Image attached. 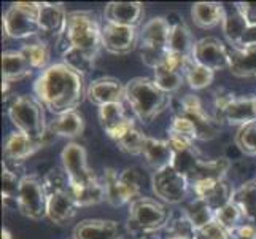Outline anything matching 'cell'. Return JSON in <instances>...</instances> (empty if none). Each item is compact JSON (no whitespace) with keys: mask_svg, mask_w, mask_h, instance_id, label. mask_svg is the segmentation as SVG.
<instances>
[{"mask_svg":"<svg viewBox=\"0 0 256 239\" xmlns=\"http://www.w3.org/2000/svg\"><path fill=\"white\" fill-rule=\"evenodd\" d=\"M74 239H124V236L114 220L86 218L74 228Z\"/></svg>","mask_w":256,"mask_h":239,"instance_id":"21","label":"cell"},{"mask_svg":"<svg viewBox=\"0 0 256 239\" xmlns=\"http://www.w3.org/2000/svg\"><path fill=\"white\" fill-rule=\"evenodd\" d=\"M86 99L97 107L114 102H126V85H122L118 78L100 77L88 85Z\"/></svg>","mask_w":256,"mask_h":239,"instance_id":"19","label":"cell"},{"mask_svg":"<svg viewBox=\"0 0 256 239\" xmlns=\"http://www.w3.org/2000/svg\"><path fill=\"white\" fill-rule=\"evenodd\" d=\"M46 136L35 139V137H30L28 134H24V132H20V131L10 132L8 137L5 139V142H4L5 159L8 163L16 164V166L21 164L22 161H26L28 158L35 155L38 150H42L48 144Z\"/></svg>","mask_w":256,"mask_h":239,"instance_id":"17","label":"cell"},{"mask_svg":"<svg viewBox=\"0 0 256 239\" xmlns=\"http://www.w3.org/2000/svg\"><path fill=\"white\" fill-rule=\"evenodd\" d=\"M144 180L145 175L138 167H126L121 172L108 167L104 172L105 201L113 207L130 204L138 198Z\"/></svg>","mask_w":256,"mask_h":239,"instance_id":"8","label":"cell"},{"mask_svg":"<svg viewBox=\"0 0 256 239\" xmlns=\"http://www.w3.org/2000/svg\"><path fill=\"white\" fill-rule=\"evenodd\" d=\"M97 115H99V123L105 134L113 139L114 142H118L122 136H126L136 126L134 118L128 113L124 102L102 105V107H99Z\"/></svg>","mask_w":256,"mask_h":239,"instance_id":"14","label":"cell"},{"mask_svg":"<svg viewBox=\"0 0 256 239\" xmlns=\"http://www.w3.org/2000/svg\"><path fill=\"white\" fill-rule=\"evenodd\" d=\"M154 83L161 88V90L167 94L178 93L180 88L184 83V75L182 72H175V70H169L166 67H158L154 69Z\"/></svg>","mask_w":256,"mask_h":239,"instance_id":"37","label":"cell"},{"mask_svg":"<svg viewBox=\"0 0 256 239\" xmlns=\"http://www.w3.org/2000/svg\"><path fill=\"white\" fill-rule=\"evenodd\" d=\"M43 104L37 97L29 94L14 96L8 102V117L16 131L24 132L30 137H45L48 134V125L45 121Z\"/></svg>","mask_w":256,"mask_h":239,"instance_id":"7","label":"cell"},{"mask_svg":"<svg viewBox=\"0 0 256 239\" xmlns=\"http://www.w3.org/2000/svg\"><path fill=\"white\" fill-rule=\"evenodd\" d=\"M172 29L169 35V51L175 53V55H182L186 58H192V50L196 42H194L192 32L186 26V23L183 21V18H176L172 20L170 16H167Z\"/></svg>","mask_w":256,"mask_h":239,"instance_id":"26","label":"cell"},{"mask_svg":"<svg viewBox=\"0 0 256 239\" xmlns=\"http://www.w3.org/2000/svg\"><path fill=\"white\" fill-rule=\"evenodd\" d=\"M126 104L142 125H150L170 105V96L153 78L136 77L126 83Z\"/></svg>","mask_w":256,"mask_h":239,"instance_id":"3","label":"cell"},{"mask_svg":"<svg viewBox=\"0 0 256 239\" xmlns=\"http://www.w3.org/2000/svg\"><path fill=\"white\" fill-rule=\"evenodd\" d=\"M142 156L145 159V163L153 169V172H156V171H161L172 166L174 150L169 140L146 137Z\"/></svg>","mask_w":256,"mask_h":239,"instance_id":"24","label":"cell"},{"mask_svg":"<svg viewBox=\"0 0 256 239\" xmlns=\"http://www.w3.org/2000/svg\"><path fill=\"white\" fill-rule=\"evenodd\" d=\"M182 210L186 214L192 226L196 228V231L215 220V210L212 209L204 199H200L198 196H194L191 201H188Z\"/></svg>","mask_w":256,"mask_h":239,"instance_id":"33","label":"cell"},{"mask_svg":"<svg viewBox=\"0 0 256 239\" xmlns=\"http://www.w3.org/2000/svg\"><path fill=\"white\" fill-rule=\"evenodd\" d=\"M20 51L28 58L32 69H37L43 72L46 67H50L48 63L51 58V48L48 45V42H45V40L28 42V43H24Z\"/></svg>","mask_w":256,"mask_h":239,"instance_id":"35","label":"cell"},{"mask_svg":"<svg viewBox=\"0 0 256 239\" xmlns=\"http://www.w3.org/2000/svg\"><path fill=\"white\" fill-rule=\"evenodd\" d=\"M237 10L240 12L248 26H256V2H237Z\"/></svg>","mask_w":256,"mask_h":239,"instance_id":"46","label":"cell"},{"mask_svg":"<svg viewBox=\"0 0 256 239\" xmlns=\"http://www.w3.org/2000/svg\"><path fill=\"white\" fill-rule=\"evenodd\" d=\"M191 188L194 191V196L204 199L215 212L229 204L234 193V190L231 188V185L228 183L226 179L196 182L191 185Z\"/></svg>","mask_w":256,"mask_h":239,"instance_id":"20","label":"cell"},{"mask_svg":"<svg viewBox=\"0 0 256 239\" xmlns=\"http://www.w3.org/2000/svg\"><path fill=\"white\" fill-rule=\"evenodd\" d=\"M216 121L229 126H244L246 123L256 121V96H234L222 110L215 113Z\"/></svg>","mask_w":256,"mask_h":239,"instance_id":"18","label":"cell"},{"mask_svg":"<svg viewBox=\"0 0 256 239\" xmlns=\"http://www.w3.org/2000/svg\"><path fill=\"white\" fill-rule=\"evenodd\" d=\"M162 239H190V237H184V236H172V234H166V236H162Z\"/></svg>","mask_w":256,"mask_h":239,"instance_id":"49","label":"cell"},{"mask_svg":"<svg viewBox=\"0 0 256 239\" xmlns=\"http://www.w3.org/2000/svg\"><path fill=\"white\" fill-rule=\"evenodd\" d=\"M46 188L38 175H22L16 206L24 217L42 220L46 217Z\"/></svg>","mask_w":256,"mask_h":239,"instance_id":"10","label":"cell"},{"mask_svg":"<svg viewBox=\"0 0 256 239\" xmlns=\"http://www.w3.org/2000/svg\"><path fill=\"white\" fill-rule=\"evenodd\" d=\"M167 234L172 236H184L190 239H196V228L192 226L190 218L183 210H175L170 214L169 223L164 228Z\"/></svg>","mask_w":256,"mask_h":239,"instance_id":"39","label":"cell"},{"mask_svg":"<svg viewBox=\"0 0 256 239\" xmlns=\"http://www.w3.org/2000/svg\"><path fill=\"white\" fill-rule=\"evenodd\" d=\"M175 115H182V117H186L192 121L194 128L198 131V140H212L220 134L222 125L216 121L214 115H210L204 109L198 96L186 94L178 99Z\"/></svg>","mask_w":256,"mask_h":239,"instance_id":"12","label":"cell"},{"mask_svg":"<svg viewBox=\"0 0 256 239\" xmlns=\"http://www.w3.org/2000/svg\"><path fill=\"white\" fill-rule=\"evenodd\" d=\"M231 201L240 209L244 218L256 226V180H248L239 185L234 190Z\"/></svg>","mask_w":256,"mask_h":239,"instance_id":"31","label":"cell"},{"mask_svg":"<svg viewBox=\"0 0 256 239\" xmlns=\"http://www.w3.org/2000/svg\"><path fill=\"white\" fill-rule=\"evenodd\" d=\"M229 72L239 78H256V47H228Z\"/></svg>","mask_w":256,"mask_h":239,"instance_id":"25","label":"cell"},{"mask_svg":"<svg viewBox=\"0 0 256 239\" xmlns=\"http://www.w3.org/2000/svg\"><path fill=\"white\" fill-rule=\"evenodd\" d=\"M46 188V217L56 225H64L70 222L80 206L70 190L68 179L64 171L52 169L43 177Z\"/></svg>","mask_w":256,"mask_h":239,"instance_id":"4","label":"cell"},{"mask_svg":"<svg viewBox=\"0 0 256 239\" xmlns=\"http://www.w3.org/2000/svg\"><path fill=\"white\" fill-rule=\"evenodd\" d=\"M2 198L5 201H14L18 199V193H20L21 180L22 177L18 175V172L10 167L6 163L2 164Z\"/></svg>","mask_w":256,"mask_h":239,"instance_id":"43","label":"cell"},{"mask_svg":"<svg viewBox=\"0 0 256 239\" xmlns=\"http://www.w3.org/2000/svg\"><path fill=\"white\" fill-rule=\"evenodd\" d=\"M67 12L62 4H40V15H38V26L43 34L56 35L59 37L66 31L67 26Z\"/></svg>","mask_w":256,"mask_h":239,"instance_id":"23","label":"cell"},{"mask_svg":"<svg viewBox=\"0 0 256 239\" xmlns=\"http://www.w3.org/2000/svg\"><path fill=\"white\" fill-rule=\"evenodd\" d=\"M97 56L99 55L88 53V51L78 50V48H68L66 53H62V63L84 77L94 69Z\"/></svg>","mask_w":256,"mask_h":239,"instance_id":"36","label":"cell"},{"mask_svg":"<svg viewBox=\"0 0 256 239\" xmlns=\"http://www.w3.org/2000/svg\"><path fill=\"white\" fill-rule=\"evenodd\" d=\"M84 78L64 63L51 64L34 82L35 97L54 115L76 110L86 97Z\"/></svg>","mask_w":256,"mask_h":239,"instance_id":"1","label":"cell"},{"mask_svg":"<svg viewBox=\"0 0 256 239\" xmlns=\"http://www.w3.org/2000/svg\"><path fill=\"white\" fill-rule=\"evenodd\" d=\"M215 220L220 225H223L229 233H232L237 226H240L244 223L245 218L242 215L240 209L231 201L229 204H226L224 207L215 212Z\"/></svg>","mask_w":256,"mask_h":239,"instance_id":"44","label":"cell"},{"mask_svg":"<svg viewBox=\"0 0 256 239\" xmlns=\"http://www.w3.org/2000/svg\"><path fill=\"white\" fill-rule=\"evenodd\" d=\"M146 137L148 136H145L137 126H134L126 136H122L116 144H118L121 152L132 155V156H137V155L144 153V147H145V142H146Z\"/></svg>","mask_w":256,"mask_h":239,"instance_id":"42","label":"cell"},{"mask_svg":"<svg viewBox=\"0 0 256 239\" xmlns=\"http://www.w3.org/2000/svg\"><path fill=\"white\" fill-rule=\"evenodd\" d=\"M192 59L214 72L229 69L228 47L216 37H204L198 40L192 50Z\"/></svg>","mask_w":256,"mask_h":239,"instance_id":"16","label":"cell"},{"mask_svg":"<svg viewBox=\"0 0 256 239\" xmlns=\"http://www.w3.org/2000/svg\"><path fill=\"white\" fill-rule=\"evenodd\" d=\"M196 239H231V233L223 225H220L216 220H214L208 225L198 229Z\"/></svg>","mask_w":256,"mask_h":239,"instance_id":"45","label":"cell"},{"mask_svg":"<svg viewBox=\"0 0 256 239\" xmlns=\"http://www.w3.org/2000/svg\"><path fill=\"white\" fill-rule=\"evenodd\" d=\"M183 75H184V82H186L191 90H194V91L206 90V88L210 86L215 80L214 70H210L208 67L196 63L192 58L188 61Z\"/></svg>","mask_w":256,"mask_h":239,"instance_id":"32","label":"cell"},{"mask_svg":"<svg viewBox=\"0 0 256 239\" xmlns=\"http://www.w3.org/2000/svg\"><path fill=\"white\" fill-rule=\"evenodd\" d=\"M84 131V118L80 112L72 110L62 115H56L48 123V132L52 136L59 137H67V139H75L82 136Z\"/></svg>","mask_w":256,"mask_h":239,"instance_id":"27","label":"cell"},{"mask_svg":"<svg viewBox=\"0 0 256 239\" xmlns=\"http://www.w3.org/2000/svg\"><path fill=\"white\" fill-rule=\"evenodd\" d=\"M72 193L76 199V204L80 207L96 206V204H100L102 201H105V187H104V182H99V180H96L94 183L83 187L80 190H72Z\"/></svg>","mask_w":256,"mask_h":239,"instance_id":"38","label":"cell"},{"mask_svg":"<svg viewBox=\"0 0 256 239\" xmlns=\"http://www.w3.org/2000/svg\"><path fill=\"white\" fill-rule=\"evenodd\" d=\"M32 66L29 64L28 58H26L21 51L8 50L4 51L2 55V80L8 83L20 82L26 77L32 74Z\"/></svg>","mask_w":256,"mask_h":239,"instance_id":"29","label":"cell"},{"mask_svg":"<svg viewBox=\"0 0 256 239\" xmlns=\"http://www.w3.org/2000/svg\"><path fill=\"white\" fill-rule=\"evenodd\" d=\"M234 142L244 155L256 156V121L240 126L236 132Z\"/></svg>","mask_w":256,"mask_h":239,"instance_id":"40","label":"cell"},{"mask_svg":"<svg viewBox=\"0 0 256 239\" xmlns=\"http://www.w3.org/2000/svg\"><path fill=\"white\" fill-rule=\"evenodd\" d=\"M140 31L129 26H118L108 21L102 24V47L112 55H128L136 48Z\"/></svg>","mask_w":256,"mask_h":239,"instance_id":"15","label":"cell"},{"mask_svg":"<svg viewBox=\"0 0 256 239\" xmlns=\"http://www.w3.org/2000/svg\"><path fill=\"white\" fill-rule=\"evenodd\" d=\"M231 239H256V226L252 223H242L231 233Z\"/></svg>","mask_w":256,"mask_h":239,"instance_id":"47","label":"cell"},{"mask_svg":"<svg viewBox=\"0 0 256 239\" xmlns=\"http://www.w3.org/2000/svg\"><path fill=\"white\" fill-rule=\"evenodd\" d=\"M40 2H16L6 8L2 26L6 37L24 40L38 37Z\"/></svg>","mask_w":256,"mask_h":239,"instance_id":"9","label":"cell"},{"mask_svg":"<svg viewBox=\"0 0 256 239\" xmlns=\"http://www.w3.org/2000/svg\"><path fill=\"white\" fill-rule=\"evenodd\" d=\"M60 55L68 48H78L99 55L102 47V26L92 12L75 10L67 15L66 31L58 37Z\"/></svg>","mask_w":256,"mask_h":239,"instance_id":"2","label":"cell"},{"mask_svg":"<svg viewBox=\"0 0 256 239\" xmlns=\"http://www.w3.org/2000/svg\"><path fill=\"white\" fill-rule=\"evenodd\" d=\"M229 166H231V163H229L226 158L202 159L196 174L192 177L191 185L196 182H204V180H223L226 177Z\"/></svg>","mask_w":256,"mask_h":239,"instance_id":"34","label":"cell"},{"mask_svg":"<svg viewBox=\"0 0 256 239\" xmlns=\"http://www.w3.org/2000/svg\"><path fill=\"white\" fill-rule=\"evenodd\" d=\"M224 5L216 2H198L191 7V20L199 29H215L223 23Z\"/></svg>","mask_w":256,"mask_h":239,"instance_id":"28","label":"cell"},{"mask_svg":"<svg viewBox=\"0 0 256 239\" xmlns=\"http://www.w3.org/2000/svg\"><path fill=\"white\" fill-rule=\"evenodd\" d=\"M172 26L167 16H154L144 24L138 34V53L142 63L153 70L162 66L169 53V35Z\"/></svg>","mask_w":256,"mask_h":239,"instance_id":"6","label":"cell"},{"mask_svg":"<svg viewBox=\"0 0 256 239\" xmlns=\"http://www.w3.org/2000/svg\"><path fill=\"white\" fill-rule=\"evenodd\" d=\"M248 28L250 26L246 24V21L244 20L240 12L237 10L236 4L224 7V18H223V23H222V29H223L226 40L229 42V45L239 48L242 37L245 35V32Z\"/></svg>","mask_w":256,"mask_h":239,"instance_id":"30","label":"cell"},{"mask_svg":"<svg viewBox=\"0 0 256 239\" xmlns=\"http://www.w3.org/2000/svg\"><path fill=\"white\" fill-rule=\"evenodd\" d=\"M60 161H62V171L66 172L72 190H80L97 180L94 171L88 166L86 150L80 144H67L60 153Z\"/></svg>","mask_w":256,"mask_h":239,"instance_id":"11","label":"cell"},{"mask_svg":"<svg viewBox=\"0 0 256 239\" xmlns=\"http://www.w3.org/2000/svg\"><path fill=\"white\" fill-rule=\"evenodd\" d=\"M105 21L137 28L144 18V4L140 2H110L104 10Z\"/></svg>","mask_w":256,"mask_h":239,"instance_id":"22","label":"cell"},{"mask_svg":"<svg viewBox=\"0 0 256 239\" xmlns=\"http://www.w3.org/2000/svg\"><path fill=\"white\" fill-rule=\"evenodd\" d=\"M2 239H13V237H12V233L8 231L6 228H4V229H2Z\"/></svg>","mask_w":256,"mask_h":239,"instance_id":"48","label":"cell"},{"mask_svg":"<svg viewBox=\"0 0 256 239\" xmlns=\"http://www.w3.org/2000/svg\"><path fill=\"white\" fill-rule=\"evenodd\" d=\"M190 182L186 177L178 174L172 166L156 171L152 175V188L156 198L164 204H180L188 196Z\"/></svg>","mask_w":256,"mask_h":239,"instance_id":"13","label":"cell"},{"mask_svg":"<svg viewBox=\"0 0 256 239\" xmlns=\"http://www.w3.org/2000/svg\"><path fill=\"white\" fill-rule=\"evenodd\" d=\"M169 139H180L194 144V140H198V131L191 120L182 115H175L169 126Z\"/></svg>","mask_w":256,"mask_h":239,"instance_id":"41","label":"cell"},{"mask_svg":"<svg viewBox=\"0 0 256 239\" xmlns=\"http://www.w3.org/2000/svg\"><path fill=\"white\" fill-rule=\"evenodd\" d=\"M172 210L164 202L148 196H138L129 204L128 229L132 237L158 233L169 223Z\"/></svg>","mask_w":256,"mask_h":239,"instance_id":"5","label":"cell"}]
</instances>
